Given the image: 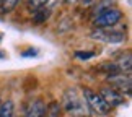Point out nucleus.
Returning a JSON list of instances; mask_svg holds the SVG:
<instances>
[{
    "instance_id": "1",
    "label": "nucleus",
    "mask_w": 132,
    "mask_h": 117,
    "mask_svg": "<svg viewBox=\"0 0 132 117\" xmlns=\"http://www.w3.org/2000/svg\"><path fill=\"white\" fill-rule=\"evenodd\" d=\"M64 109L75 117H83L87 112V103H85L83 98L78 96L77 89L70 88L64 94Z\"/></svg>"
},
{
    "instance_id": "2",
    "label": "nucleus",
    "mask_w": 132,
    "mask_h": 117,
    "mask_svg": "<svg viewBox=\"0 0 132 117\" xmlns=\"http://www.w3.org/2000/svg\"><path fill=\"white\" fill-rule=\"evenodd\" d=\"M82 94H83V99H85V103H87V106L90 107L91 112H95L98 115H108L111 112V107L104 103V99L100 96V93H95L90 88H83Z\"/></svg>"
},
{
    "instance_id": "3",
    "label": "nucleus",
    "mask_w": 132,
    "mask_h": 117,
    "mask_svg": "<svg viewBox=\"0 0 132 117\" xmlns=\"http://www.w3.org/2000/svg\"><path fill=\"white\" fill-rule=\"evenodd\" d=\"M121 18H122V13H121L118 8H109V10H106L103 13L96 15L93 23H95V26L98 29H106V28L114 26L116 23H119Z\"/></svg>"
},
{
    "instance_id": "4",
    "label": "nucleus",
    "mask_w": 132,
    "mask_h": 117,
    "mask_svg": "<svg viewBox=\"0 0 132 117\" xmlns=\"http://www.w3.org/2000/svg\"><path fill=\"white\" fill-rule=\"evenodd\" d=\"M91 38L108 44H119L126 39V34L121 31H113V29H95L91 33Z\"/></svg>"
},
{
    "instance_id": "5",
    "label": "nucleus",
    "mask_w": 132,
    "mask_h": 117,
    "mask_svg": "<svg viewBox=\"0 0 132 117\" xmlns=\"http://www.w3.org/2000/svg\"><path fill=\"white\" fill-rule=\"evenodd\" d=\"M100 96L104 99V103L109 106V107H116V106L124 104V94L116 91L114 88H103L100 91Z\"/></svg>"
},
{
    "instance_id": "6",
    "label": "nucleus",
    "mask_w": 132,
    "mask_h": 117,
    "mask_svg": "<svg viewBox=\"0 0 132 117\" xmlns=\"http://www.w3.org/2000/svg\"><path fill=\"white\" fill-rule=\"evenodd\" d=\"M108 81L113 86L111 88H114L116 91H119V93H122V91H126V93H130V75L127 73L124 77V73H118V75H113V77H108Z\"/></svg>"
},
{
    "instance_id": "7",
    "label": "nucleus",
    "mask_w": 132,
    "mask_h": 117,
    "mask_svg": "<svg viewBox=\"0 0 132 117\" xmlns=\"http://www.w3.org/2000/svg\"><path fill=\"white\" fill-rule=\"evenodd\" d=\"M46 107L47 106L44 104L43 99H36L29 104V107L26 111V117H46Z\"/></svg>"
},
{
    "instance_id": "8",
    "label": "nucleus",
    "mask_w": 132,
    "mask_h": 117,
    "mask_svg": "<svg viewBox=\"0 0 132 117\" xmlns=\"http://www.w3.org/2000/svg\"><path fill=\"white\" fill-rule=\"evenodd\" d=\"M13 112H15V104L12 99L0 103V117H13Z\"/></svg>"
},
{
    "instance_id": "9",
    "label": "nucleus",
    "mask_w": 132,
    "mask_h": 117,
    "mask_svg": "<svg viewBox=\"0 0 132 117\" xmlns=\"http://www.w3.org/2000/svg\"><path fill=\"white\" fill-rule=\"evenodd\" d=\"M130 52H126V55H122L118 62H116V65L119 67V70H121V73L122 72H129L130 70Z\"/></svg>"
},
{
    "instance_id": "10",
    "label": "nucleus",
    "mask_w": 132,
    "mask_h": 117,
    "mask_svg": "<svg viewBox=\"0 0 132 117\" xmlns=\"http://www.w3.org/2000/svg\"><path fill=\"white\" fill-rule=\"evenodd\" d=\"M49 13H51L49 8H39V10H36V12H34V16H33V21L36 23V24H41L43 21L47 20Z\"/></svg>"
},
{
    "instance_id": "11",
    "label": "nucleus",
    "mask_w": 132,
    "mask_h": 117,
    "mask_svg": "<svg viewBox=\"0 0 132 117\" xmlns=\"http://www.w3.org/2000/svg\"><path fill=\"white\" fill-rule=\"evenodd\" d=\"M18 2L20 0H0V12L2 13H10L18 5Z\"/></svg>"
},
{
    "instance_id": "12",
    "label": "nucleus",
    "mask_w": 132,
    "mask_h": 117,
    "mask_svg": "<svg viewBox=\"0 0 132 117\" xmlns=\"http://www.w3.org/2000/svg\"><path fill=\"white\" fill-rule=\"evenodd\" d=\"M47 2L49 0H28V8L31 10V12H36V10L43 8Z\"/></svg>"
},
{
    "instance_id": "13",
    "label": "nucleus",
    "mask_w": 132,
    "mask_h": 117,
    "mask_svg": "<svg viewBox=\"0 0 132 117\" xmlns=\"http://www.w3.org/2000/svg\"><path fill=\"white\" fill-rule=\"evenodd\" d=\"M111 2L113 0H101V2L98 3V7H96V13H103V12H106V10H109L111 8Z\"/></svg>"
},
{
    "instance_id": "14",
    "label": "nucleus",
    "mask_w": 132,
    "mask_h": 117,
    "mask_svg": "<svg viewBox=\"0 0 132 117\" xmlns=\"http://www.w3.org/2000/svg\"><path fill=\"white\" fill-rule=\"evenodd\" d=\"M57 107H59V103H57V101L51 103V104H49V107H46V112H49V117H59Z\"/></svg>"
},
{
    "instance_id": "15",
    "label": "nucleus",
    "mask_w": 132,
    "mask_h": 117,
    "mask_svg": "<svg viewBox=\"0 0 132 117\" xmlns=\"http://www.w3.org/2000/svg\"><path fill=\"white\" fill-rule=\"evenodd\" d=\"M93 52H75V57H78V59H91V57H93Z\"/></svg>"
},
{
    "instance_id": "16",
    "label": "nucleus",
    "mask_w": 132,
    "mask_h": 117,
    "mask_svg": "<svg viewBox=\"0 0 132 117\" xmlns=\"http://www.w3.org/2000/svg\"><path fill=\"white\" fill-rule=\"evenodd\" d=\"M23 55L26 57V55H36V50H28V52H23Z\"/></svg>"
},
{
    "instance_id": "17",
    "label": "nucleus",
    "mask_w": 132,
    "mask_h": 117,
    "mask_svg": "<svg viewBox=\"0 0 132 117\" xmlns=\"http://www.w3.org/2000/svg\"><path fill=\"white\" fill-rule=\"evenodd\" d=\"M93 2H95V0H82V3H83V5H87V7H88V5H91Z\"/></svg>"
},
{
    "instance_id": "18",
    "label": "nucleus",
    "mask_w": 132,
    "mask_h": 117,
    "mask_svg": "<svg viewBox=\"0 0 132 117\" xmlns=\"http://www.w3.org/2000/svg\"><path fill=\"white\" fill-rule=\"evenodd\" d=\"M67 3H73V2H77V0H65Z\"/></svg>"
},
{
    "instance_id": "19",
    "label": "nucleus",
    "mask_w": 132,
    "mask_h": 117,
    "mask_svg": "<svg viewBox=\"0 0 132 117\" xmlns=\"http://www.w3.org/2000/svg\"><path fill=\"white\" fill-rule=\"evenodd\" d=\"M0 41H2V36H0Z\"/></svg>"
},
{
    "instance_id": "20",
    "label": "nucleus",
    "mask_w": 132,
    "mask_h": 117,
    "mask_svg": "<svg viewBox=\"0 0 132 117\" xmlns=\"http://www.w3.org/2000/svg\"><path fill=\"white\" fill-rule=\"evenodd\" d=\"M0 103H2V101H0Z\"/></svg>"
}]
</instances>
